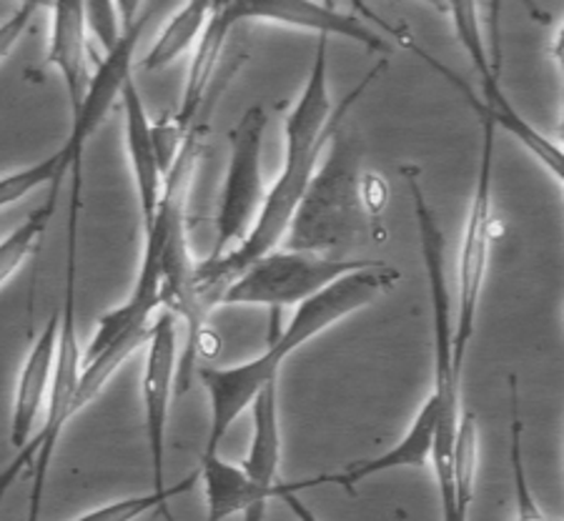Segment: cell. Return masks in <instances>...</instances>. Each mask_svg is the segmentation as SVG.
Returning <instances> with one entry per match:
<instances>
[{
  "label": "cell",
  "mask_w": 564,
  "mask_h": 521,
  "mask_svg": "<svg viewBox=\"0 0 564 521\" xmlns=\"http://www.w3.org/2000/svg\"><path fill=\"white\" fill-rule=\"evenodd\" d=\"M384 68L387 61H379V66L371 68L339 106H334L329 90V39L318 35L306 84L284 121V166H281L274 186L267 191L257 224L251 226L243 243L221 256V259L196 263L194 289L198 304L206 306L208 301H216L218 304L224 289L249 263L281 246L291 226V218H294L308 184H312L332 135L339 131V126L351 111V106L384 73Z\"/></svg>",
  "instance_id": "1"
},
{
  "label": "cell",
  "mask_w": 564,
  "mask_h": 521,
  "mask_svg": "<svg viewBox=\"0 0 564 521\" xmlns=\"http://www.w3.org/2000/svg\"><path fill=\"white\" fill-rule=\"evenodd\" d=\"M399 271L389 263L367 261L359 269L344 273L329 286L308 296L296 306L291 322L269 338V349L257 359L236 363V367H202V379L212 419H208V436L204 454H216L224 436L229 434L236 419L251 409V401L271 381H279V371L286 356L302 349L326 328L339 324L357 311L375 304L379 296L397 286Z\"/></svg>",
  "instance_id": "2"
},
{
  "label": "cell",
  "mask_w": 564,
  "mask_h": 521,
  "mask_svg": "<svg viewBox=\"0 0 564 521\" xmlns=\"http://www.w3.org/2000/svg\"><path fill=\"white\" fill-rule=\"evenodd\" d=\"M361 155L351 135H332L281 246L349 259L369 243H384L387 228L361 196Z\"/></svg>",
  "instance_id": "3"
},
{
  "label": "cell",
  "mask_w": 564,
  "mask_h": 521,
  "mask_svg": "<svg viewBox=\"0 0 564 521\" xmlns=\"http://www.w3.org/2000/svg\"><path fill=\"white\" fill-rule=\"evenodd\" d=\"M402 176L406 181V191L414 204L416 236H420V251L430 283L432 316H434V389L432 394L440 404V419H436L432 466L436 477V489L442 499L444 519L457 521L454 509V487H452V452H454V432L462 414V373L454 367V316H452V296L447 281V241L440 221H436L434 208L424 196L420 171L414 166H404Z\"/></svg>",
  "instance_id": "4"
},
{
  "label": "cell",
  "mask_w": 564,
  "mask_h": 521,
  "mask_svg": "<svg viewBox=\"0 0 564 521\" xmlns=\"http://www.w3.org/2000/svg\"><path fill=\"white\" fill-rule=\"evenodd\" d=\"M481 126V149L475 191H471L467 224H464L457 259V314H454V367L462 373L467 349L475 336L481 296H485L489 259L497 241L495 216V159L497 126L489 116L477 113Z\"/></svg>",
  "instance_id": "5"
},
{
  "label": "cell",
  "mask_w": 564,
  "mask_h": 521,
  "mask_svg": "<svg viewBox=\"0 0 564 521\" xmlns=\"http://www.w3.org/2000/svg\"><path fill=\"white\" fill-rule=\"evenodd\" d=\"M361 259H336L314 251L276 246L261 259L249 263L229 286L224 289L218 304L226 306H267L281 311L299 306L308 296L329 286L344 273L359 269Z\"/></svg>",
  "instance_id": "6"
},
{
  "label": "cell",
  "mask_w": 564,
  "mask_h": 521,
  "mask_svg": "<svg viewBox=\"0 0 564 521\" xmlns=\"http://www.w3.org/2000/svg\"><path fill=\"white\" fill-rule=\"evenodd\" d=\"M269 128V116L263 106H251L243 111L239 123L231 128L229 166H226L224 188L218 196L216 211V241L206 261H216L241 246L267 198V181H263L261 153L263 135Z\"/></svg>",
  "instance_id": "7"
},
{
  "label": "cell",
  "mask_w": 564,
  "mask_h": 521,
  "mask_svg": "<svg viewBox=\"0 0 564 521\" xmlns=\"http://www.w3.org/2000/svg\"><path fill=\"white\" fill-rule=\"evenodd\" d=\"M149 25V13L139 15L131 29L121 33V39L113 45L106 56L96 63L94 73H90V84L86 90L84 104L78 111L70 113V128L66 141H63V166L70 173V188H84V153L88 141L101 128L106 116L113 111L116 100H121L123 84L133 76V56L135 45H139L141 35Z\"/></svg>",
  "instance_id": "8"
},
{
  "label": "cell",
  "mask_w": 564,
  "mask_h": 521,
  "mask_svg": "<svg viewBox=\"0 0 564 521\" xmlns=\"http://www.w3.org/2000/svg\"><path fill=\"white\" fill-rule=\"evenodd\" d=\"M178 373V336L176 314L163 308L151 324L145 338L141 397H143V432L149 446L153 489H166V436Z\"/></svg>",
  "instance_id": "9"
},
{
  "label": "cell",
  "mask_w": 564,
  "mask_h": 521,
  "mask_svg": "<svg viewBox=\"0 0 564 521\" xmlns=\"http://www.w3.org/2000/svg\"><path fill=\"white\" fill-rule=\"evenodd\" d=\"M229 29L243 21L276 23L286 29L308 31L326 39H347L361 45L369 53H389L391 43L384 33L369 25L357 13H341L336 8L322 3V0H231L224 11H218Z\"/></svg>",
  "instance_id": "10"
},
{
  "label": "cell",
  "mask_w": 564,
  "mask_h": 521,
  "mask_svg": "<svg viewBox=\"0 0 564 521\" xmlns=\"http://www.w3.org/2000/svg\"><path fill=\"white\" fill-rule=\"evenodd\" d=\"M436 419H440V404H436V397L430 394L424 399L422 409L416 411L414 422L409 426V432L402 436V442H397L389 452L375 456V459L354 462L351 466H347V469L334 471V474H318V477L302 479V481H281V499L289 501L291 507H296L299 491L326 487V484H334V487L354 491V487H357L359 481L377 477V474L397 471V469H426V466L432 464Z\"/></svg>",
  "instance_id": "11"
},
{
  "label": "cell",
  "mask_w": 564,
  "mask_h": 521,
  "mask_svg": "<svg viewBox=\"0 0 564 521\" xmlns=\"http://www.w3.org/2000/svg\"><path fill=\"white\" fill-rule=\"evenodd\" d=\"M118 104H121V111H123L126 153H129L133 188H135V198H139V211H141L143 231H145L159 214L169 171L163 166L161 153H159L156 126L151 123L149 108L143 104V96L139 86H135L133 76L123 84L121 100H118Z\"/></svg>",
  "instance_id": "12"
},
{
  "label": "cell",
  "mask_w": 564,
  "mask_h": 521,
  "mask_svg": "<svg viewBox=\"0 0 564 521\" xmlns=\"http://www.w3.org/2000/svg\"><path fill=\"white\" fill-rule=\"evenodd\" d=\"M414 53L420 58H424V63L430 68H434L436 73H442L444 78L449 80L452 86H457L459 94L467 98V106L475 108V113H485L495 121L497 131H507L512 139L520 141L522 149L527 153H532L536 161L542 163L544 169H547L554 178L560 181V186L564 191V149L562 145H557L554 141H550L547 135L536 131V128L527 121V118L517 111V108L509 104L502 86H499V80H492V84L481 86V96H477L475 90H471L464 80L457 76V73L449 70L447 66H442L440 61H436L434 56H430V53L422 51L420 45H416Z\"/></svg>",
  "instance_id": "13"
},
{
  "label": "cell",
  "mask_w": 564,
  "mask_h": 521,
  "mask_svg": "<svg viewBox=\"0 0 564 521\" xmlns=\"http://www.w3.org/2000/svg\"><path fill=\"white\" fill-rule=\"evenodd\" d=\"M51 35L45 48V63L58 70L66 86L70 113L84 104L90 84V48L86 0H53Z\"/></svg>",
  "instance_id": "14"
},
{
  "label": "cell",
  "mask_w": 564,
  "mask_h": 521,
  "mask_svg": "<svg viewBox=\"0 0 564 521\" xmlns=\"http://www.w3.org/2000/svg\"><path fill=\"white\" fill-rule=\"evenodd\" d=\"M58 326L61 308L53 311L48 322H45L43 332L33 341L21 371H18L11 414V444L15 449H21V446L31 442L35 419H39V414L45 409V401H48L58 354Z\"/></svg>",
  "instance_id": "15"
},
{
  "label": "cell",
  "mask_w": 564,
  "mask_h": 521,
  "mask_svg": "<svg viewBox=\"0 0 564 521\" xmlns=\"http://www.w3.org/2000/svg\"><path fill=\"white\" fill-rule=\"evenodd\" d=\"M198 479L204 481L206 509L212 521H221L234 514L259 519L269 499H281V484L274 489L263 487V484L251 479L243 464L226 462L218 452L202 456Z\"/></svg>",
  "instance_id": "16"
},
{
  "label": "cell",
  "mask_w": 564,
  "mask_h": 521,
  "mask_svg": "<svg viewBox=\"0 0 564 521\" xmlns=\"http://www.w3.org/2000/svg\"><path fill=\"white\" fill-rule=\"evenodd\" d=\"M253 434L251 446L243 462V469L251 474L253 481L263 487H279L281 466V426H279V381L263 387L257 399L251 401Z\"/></svg>",
  "instance_id": "17"
},
{
  "label": "cell",
  "mask_w": 564,
  "mask_h": 521,
  "mask_svg": "<svg viewBox=\"0 0 564 521\" xmlns=\"http://www.w3.org/2000/svg\"><path fill=\"white\" fill-rule=\"evenodd\" d=\"M214 13L208 8L194 3V0H186L178 11L169 18V23L163 25L159 39L153 41V45L145 53L141 61L143 70H161L171 66V63L178 61L188 48H194L202 39V33L206 31L208 18Z\"/></svg>",
  "instance_id": "18"
},
{
  "label": "cell",
  "mask_w": 564,
  "mask_h": 521,
  "mask_svg": "<svg viewBox=\"0 0 564 521\" xmlns=\"http://www.w3.org/2000/svg\"><path fill=\"white\" fill-rule=\"evenodd\" d=\"M479 471V426L471 411L462 409L457 432H454L452 452V487H454V509L457 521L467 517V509L475 499Z\"/></svg>",
  "instance_id": "19"
},
{
  "label": "cell",
  "mask_w": 564,
  "mask_h": 521,
  "mask_svg": "<svg viewBox=\"0 0 564 521\" xmlns=\"http://www.w3.org/2000/svg\"><path fill=\"white\" fill-rule=\"evenodd\" d=\"M56 198L58 186H51L45 204L35 208L21 226H15L13 231L0 241V289L23 269V263L31 259V253L35 249H39L45 228H48L53 214H56Z\"/></svg>",
  "instance_id": "20"
},
{
  "label": "cell",
  "mask_w": 564,
  "mask_h": 521,
  "mask_svg": "<svg viewBox=\"0 0 564 521\" xmlns=\"http://www.w3.org/2000/svg\"><path fill=\"white\" fill-rule=\"evenodd\" d=\"M447 15L452 18L454 33L462 43L464 53H467L471 66H475L481 86L492 84L497 78V68L492 63V53L487 48L485 29H481L479 18V0H447Z\"/></svg>",
  "instance_id": "21"
},
{
  "label": "cell",
  "mask_w": 564,
  "mask_h": 521,
  "mask_svg": "<svg viewBox=\"0 0 564 521\" xmlns=\"http://www.w3.org/2000/svg\"><path fill=\"white\" fill-rule=\"evenodd\" d=\"M509 387V464H512L514 474V497H517V517L520 519H544V511L536 507L532 497L530 481H527L524 474V462H522V411H520V387H517V377H507Z\"/></svg>",
  "instance_id": "22"
},
{
  "label": "cell",
  "mask_w": 564,
  "mask_h": 521,
  "mask_svg": "<svg viewBox=\"0 0 564 521\" xmlns=\"http://www.w3.org/2000/svg\"><path fill=\"white\" fill-rule=\"evenodd\" d=\"M66 176L68 171L63 166V151L58 145L43 161H35L31 166H23L0 176V211L18 204V200H23L25 196H31L41 186H61V181Z\"/></svg>",
  "instance_id": "23"
},
{
  "label": "cell",
  "mask_w": 564,
  "mask_h": 521,
  "mask_svg": "<svg viewBox=\"0 0 564 521\" xmlns=\"http://www.w3.org/2000/svg\"><path fill=\"white\" fill-rule=\"evenodd\" d=\"M198 479V471L191 474L188 479L174 484V487H166V489H151L149 493H141V497H129V499H116V501H108V504L98 507V509H90L86 514H80V521H90V519H101V521H131V519H139L143 514H149L151 509H163L166 511V501H171L178 493L188 491L194 487V481Z\"/></svg>",
  "instance_id": "24"
},
{
  "label": "cell",
  "mask_w": 564,
  "mask_h": 521,
  "mask_svg": "<svg viewBox=\"0 0 564 521\" xmlns=\"http://www.w3.org/2000/svg\"><path fill=\"white\" fill-rule=\"evenodd\" d=\"M86 15H88V31L101 45L104 53H108L121 39V18H118L116 0H86Z\"/></svg>",
  "instance_id": "25"
},
{
  "label": "cell",
  "mask_w": 564,
  "mask_h": 521,
  "mask_svg": "<svg viewBox=\"0 0 564 521\" xmlns=\"http://www.w3.org/2000/svg\"><path fill=\"white\" fill-rule=\"evenodd\" d=\"M347 3L351 6V11L357 13L359 18H364V21H367L369 25H375L377 31L389 35V41H397L399 45H404V48H409V51L416 48V43H414V39H412V31H409L406 25L384 21V18H381V15L375 11V8H371V6L367 3V0H347Z\"/></svg>",
  "instance_id": "26"
},
{
  "label": "cell",
  "mask_w": 564,
  "mask_h": 521,
  "mask_svg": "<svg viewBox=\"0 0 564 521\" xmlns=\"http://www.w3.org/2000/svg\"><path fill=\"white\" fill-rule=\"evenodd\" d=\"M33 15H35V8L18 6V11H13L11 18H6V21L0 23V63L11 56L15 45L21 43L25 31L31 29Z\"/></svg>",
  "instance_id": "27"
},
{
  "label": "cell",
  "mask_w": 564,
  "mask_h": 521,
  "mask_svg": "<svg viewBox=\"0 0 564 521\" xmlns=\"http://www.w3.org/2000/svg\"><path fill=\"white\" fill-rule=\"evenodd\" d=\"M522 6L540 25L552 23V15L547 11H542V8L536 6V0H522ZM499 11H502V0H492V6H489V35H492V48H489V53H492V63L497 70L499 63H502V51H499Z\"/></svg>",
  "instance_id": "28"
},
{
  "label": "cell",
  "mask_w": 564,
  "mask_h": 521,
  "mask_svg": "<svg viewBox=\"0 0 564 521\" xmlns=\"http://www.w3.org/2000/svg\"><path fill=\"white\" fill-rule=\"evenodd\" d=\"M361 196H364V204L369 206V211L375 216H381V211H384L389 204V188L384 184V178H381L379 173L364 171L361 173Z\"/></svg>",
  "instance_id": "29"
},
{
  "label": "cell",
  "mask_w": 564,
  "mask_h": 521,
  "mask_svg": "<svg viewBox=\"0 0 564 521\" xmlns=\"http://www.w3.org/2000/svg\"><path fill=\"white\" fill-rule=\"evenodd\" d=\"M141 6L143 0H116V8H118V18H121V29H131V25L139 21L141 15Z\"/></svg>",
  "instance_id": "30"
},
{
  "label": "cell",
  "mask_w": 564,
  "mask_h": 521,
  "mask_svg": "<svg viewBox=\"0 0 564 521\" xmlns=\"http://www.w3.org/2000/svg\"><path fill=\"white\" fill-rule=\"evenodd\" d=\"M550 56L554 58V63H557V68L564 78V21L557 29V33H554V41L550 45Z\"/></svg>",
  "instance_id": "31"
},
{
  "label": "cell",
  "mask_w": 564,
  "mask_h": 521,
  "mask_svg": "<svg viewBox=\"0 0 564 521\" xmlns=\"http://www.w3.org/2000/svg\"><path fill=\"white\" fill-rule=\"evenodd\" d=\"M194 3L208 8V11H212V13H218V11H224V8L229 6L231 0H194Z\"/></svg>",
  "instance_id": "32"
},
{
  "label": "cell",
  "mask_w": 564,
  "mask_h": 521,
  "mask_svg": "<svg viewBox=\"0 0 564 521\" xmlns=\"http://www.w3.org/2000/svg\"><path fill=\"white\" fill-rule=\"evenodd\" d=\"M53 0H21V6H31L35 11H43V8H51Z\"/></svg>",
  "instance_id": "33"
},
{
  "label": "cell",
  "mask_w": 564,
  "mask_h": 521,
  "mask_svg": "<svg viewBox=\"0 0 564 521\" xmlns=\"http://www.w3.org/2000/svg\"><path fill=\"white\" fill-rule=\"evenodd\" d=\"M424 3L432 6L434 11H440V13L447 15V0H424Z\"/></svg>",
  "instance_id": "34"
},
{
  "label": "cell",
  "mask_w": 564,
  "mask_h": 521,
  "mask_svg": "<svg viewBox=\"0 0 564 521\" xmlns=\"http://www.w3.org/2000/svg\"><path fill=\"white\" fill-rule=\"evenodd\" d=\"M560 139H562V149H564V90H562V123H560Z\"/></svg>",
  "instance_id": "35"
},
{
  "label": "cell",
  "mask_w": 564,
  "mask_h": 521,
  "mask_svg": "<svg viewBox=\"0 0 564 521\" xmlns=\"http://www.w3.org/2000/svg\"><path fill=\"white\" fill-rule=\"evenodd\" d=\"M562 194H564V191H562Z\"/></svg>",
  "instance_id": "36"
}]
</instances>
